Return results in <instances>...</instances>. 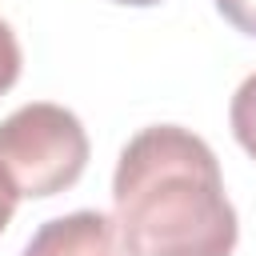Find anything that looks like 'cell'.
I'll return each mask as SVG.
<instances>
[{"label": "cell", "mask_w": 256, "mask_h": 256, "mask_svg": "<svg viewBox=\"0 0 256 256\" xmlns=\"http://www.w3.org/2000/svg\"><path fill=\"white\" fill-rule=\"evenodd\" d=\"M228 120H232V132H236L240 148L256 160V72L236 88L232 108H228Z\"/></svg>", "instance_id": "277c9868"}, {"label": "cell", "mask_w": 256, "mask_h": 256, "mask_svg": "<svg viewBox=\"0 0 256 256\" xmlns=\"http://www.w3.org/2000/svg\"><path fill=\"white\" fill-rule=\"evenodd\" d=\"M216 8L236 32L256 36V0H216Z\"/></svg>", "instance_id": "8992f818"}, {"label": "cell", "mask_w": 256, "mask_h": 256, "mask_svg": "<svg viewBox=\"0 0 256 256\" xmlns=\"http://www.w3.org/2000/svg\"><path fill=\"white\" fill-rule=\"evenodd\" d=\"M88 132L76 112L36 100L0 120V168L20 196H56L84 176Z\"/></svg>", "instance_id": "7a4b0ae2"}, {"label": "cell", "mask_w": 256, "mask_h": 256, "mask_svg": "<svg viewBox=\"0 0 256 256\" xmlns=\"http://www.w3.org/2000/svg\"><path fill=\"white\" fill-rule=\"evenodd\" d=\"M16 200H20V192H16V184L4 176V168H0V232L8 228V220H12V212H16Z\"/></svg>", "instance_id": "52a82bcc"}, {"label": "cell", "mask_w": 256, "mask_h": 256, "mask_svg": "<svg viewBox=\"0 0 256 256\" xmlns=\"http://www.w3.org/2000/svg\"><path fill=\"white\" fill-rule=\"evenodd\" d=\"M16 76H20V44H16L12 28L0 20V96L16 84Z\"/></svg>", "instance_id": "5b68a950"}, {"label": "cell", "mask_w": 256, "mask_h": 256, "mask_svg": "<svg viewBox=\"0 0 256 256\" xmlns=\"http://www.w3.org/2000/svg\"><path fill=\"white\" fill-rule=\"evenodd\" d=\"M116 4H132V8H148V4H160V0H116Z\"/></svg>", "instance_id": "ba28073f"}, {"label": "cell", "mask_w": 256, "mask_h": 256, "mask_svg": "<svg viewBox=\"0 0 256 256\" xmlns=\"http://www.w3.org/2000/svg\"><path fill=\"white\" fill-rule=\"evenodd\" d=\"M112 204L136 256H232L240 236L212 148L180 124H152L124 144Z\"/></svg>", "instance_id": "6da1fadb"}, {"label": "cell", "mask_w": 256, "mask_h": 256, "mask_svg": "<svg viewBox=\"0 0 256 256\" xmlns=\"http://www.w3.org/2000/svg\"><path fill=\"white\" fill-rule=\"evenodd\" d=\"M24 256H136L116 224L104 212H68L36 228Z\"/></svg>", "instance_id": "3957f363"}]
</instances>
